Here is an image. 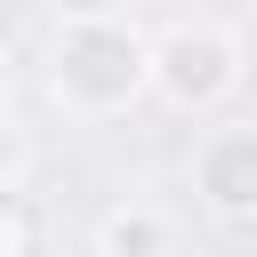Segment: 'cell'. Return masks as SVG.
Here are the masks:
<instances>
[{
    "instance_id": "cell-4",
    "label": "cell",
    "mask_w": 257,
    "mask_h": 257,
    "mask_svg": "<svg viewBox=\"0 0 257 257\" xmlns=\"http://www.w3.org/2000/svg\"><path fill=\"white\" fill-rule=\"evenodd\" d=\"M169 241H177V225L153 201H112L96 217V257H169Z\"/></svg>"
},
{
    "instance_id": "cell-8",
    "label": "cell",
    "mask_w": 257,
    "mask_h": 257,
    "mask_svg": "<svg viewBox=\"0 0 257 257\" xmlns=\"http://www.w3.org/2000/svg\"><path fill=\"white\" fill-rule=\"evenodd\" d=\"M0 96H8V56H0Z\"/></svg>"
},
{
    "instance_id": "cell-7",
    "label": "cell",
    "mask_w": 257,
    "mask_h": 257,
    "mask_svg": "<svg viewBox=\"0 0 257 257\" xmlns=\"http://www.w3.org/2000/svg\"><path fill=\"white\" fill-rule=\"evenodd\" d=\"M16 169H24V145H16V128L0 120V193H16Z\"/></svg>"
},
{
    "instance_id": "cell-2",
    "label": "cell",
    "mask_w": 257,
    "mask_h": 257,
    "mask_svg": "<svg viewBox=\"0 0 257 257\" xmlns=\"http://www.w3.org/2000/svg\"><path fill=\"white\" fill-rule=\"evenodd\" d=\"M241 32L217 16H177L153 32V96L169 112H217L241 88Z\"/></svg>"
},
{
    "instance_id": "cell-6",
    "label": "cell",
    "mask_w": 257,
    "mask_h": 257,
    "mask_svg": "<svg viewBox=\"0 0 257 257\" xmlns=\"http://www.w3.org/2000/svg\"><path fill=\"white\" fill-rule=\"evenodd\" d=\"M64 24H104V16H128V0H48Z\"/></svg>"
},
{
    "instance_id": "cell-5",
    "label": "cell",
    "mask_w": 257,
    "mask_h": 257,
    "mask_svg": "<svg viewBox=\"0 0 257 257\" xmlns=\"http://www.w3.org/2000/svg\"><path fill=\"white\" fill-rule=\"evenodd\" d=\"M40 241H48V217L24 193H0V257H40Z\"/></svg>"
},
{
    "instance_id": "cell-3",
    "label": "cell",
    "mask_w": 257,
    "mask_h": 257,
    "mask_svg": "<svg viewBox=\"0 0 257 257\" xmlns=\"http://www.w3.org/2000/svg\"><path fill=\"white\" fill-rule=\"evenodd\" d=\"M193 193L225 225H257V120H225L193 153Z\"/></svg>"
},
{
    "instance_id": "cell-1",
    "label": "cell",
    "mask_w": 257,
    "mask_h": 257,
    "mask_svg": "<svg viewBox=\"0 0 257 257\" xmlns=\"http://www.w3.org/2000/svg\"><path fill=\"white\" fill-rule=\"evenodd\" d=\"M48 96L80 120H112L137 96H153V32H137L128 16L104 24H64L48 48Z\"/></svg>"
}]
</instances>
